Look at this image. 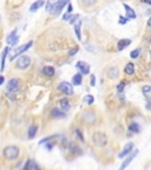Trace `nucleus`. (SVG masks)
I'll return each mask as SVG.
<instances>
[{"instance_id":"nucleus-42","label":"nucleus","mask_w":151,"mask_h":170,"mask_svg":"<svg viewBox=\"0 0 151 170\" xmlns=\"http://www.w3.org/2000/svg\"><path fill=\"white\" fill-rule=\"evenodd\" d=\"M148 26H151V17H150L149 20H148Z\"/></svg>"},{"instance_id":"nucleus-6","label":"nucleus","mask_w":151,"mask_h":170,"mask_svg":"<svg viewBox=\"0 0 151 170\" xmlns=\"http://www.w3.org/2000/svg\"><path fill=\"white\" fill-rule=\"evenodd\" d=\"M76 67L79 70V72H80L82 75H89L90 73V70H91V67H90V65L87 64L86 62H83V60H79V62H77L76 63Z\"/></svg>"},{"instance_id":"nucleus-10","label":"nucleus","mask_w":151,"mask_h":170,"mask_svg":"<svg viewBox=\"0 0 151 170\" xmlns=\"http://www.w3.org/2000/svg\"><path fill=\"white\" fill-rule=\"evenodd\" d=\"M135 150V144L133 143H128L124 147V149L119 152V155H118V157L119 158H123V157H125V156H128V155H130V153L132 152Z\"/></svg>"},{"instance_id":"nucleus-34","label":"nucleus","mask_w":151,"mask_h":170,"mask_svg":"<svg viewBox=\"0 0 151 170\" xmlns=\"http://www.w3.org/2000/svg\"><path fill=\"white\" fill-rule=\"evenodd\" d=\"M128 18H126V17H122V15H121V17H119V24H121V25H125V24L126 22H128Z\"/></svg>"},{"instance_id":"nucleus-32","label":"nucleus","mask_w":151,"mask_h":170,"mask_svg":"<svg viewBox=\"0 0 151 170\" xmlns=\"http://www.w3.org/2000/svg\"><path fill=\"white\" fill-rule=\"evenodd\" d=\"M139 53H140V48H136V50H132L131 53H130V57L132 59H136L139 57Z\"/></svg>"},{"instance_id":"nucleus-11","label":"nucleus","mask_w":151,"mask_h":170,"mask_svg":"<svg viewBox=\"0 0 151 170\" xmlns=\"http://www.w3.org/2000/svg\"><path fill=\"white\" fill-rule=\"evenodd\" d=\"M123 6H124V9H125L126 18H128L129 20H133V19L137 18V14H136V12H135V10L132 9V7H130L129 5H126V4H124Z\"/></svg>"},{"instance_id":"nucleus-39","label":"nucleus","mask_w":151,"mask_h":170,"mask_svg":"<svg viewBox=\"0 0 151 170\" xmlns=\"http://www.w3.org/2000/svg\"><path fill=\"white\" fill-rule=\"evenodd\" d=\"M4 82H5L4 76H0V85H3V84H4Z\"/></svg>"},{"instance_id":"nucleus-33","label":"nucleus","mask_w":151,"mask_h":170,"mask_svg":"<svg viewBox=\"0 0 151 170\" xmlns=\"http://www.w3.org/2000/svg\"><path fill=\"white\" fill-rule=\"evenodd\" d=\"M125 84H126L125 82H121V83H119V84L117 85V91H118L119 93L124 91V89H125Z\"/></svg>"},{"instance_id":"nucleus-17","label":"nucleus","mask_w":151,"mask_h":170,"mask_svg":"<svg viewBox=\"0 0 151 170\" xmlns=\"http://www.w3.org/2000/svg\"><path fill=\"white\" fill-rule=\"evenodd\" d=\"M59 104H60V108H61V110L63 111H69L70 110V102H69V99L66 98V97H65V98H61L60 101H59Z\"/></svg>"},{"instance_id":"nucleus-18","label":"nucleus","mask_w":151,"mask_h":170,"mask_svg":"<svg viewBox=\"0 0 151 170\" xmlns=\"http://www.w3.org/2000/svg\"><path fill=\"white\" fill-rule=\"evenodd\" d=\"M75 33H76V36H77V39L80 42L82 40V34H80V28H82V21L80 20H78L76 24H75Z\"/></svg>"},{"instance_id":"nucleus-14","label":"nucleus","mask_w":151,"mask_h":170,"mask_svg":"<svg viewBox=\"0 0 151 170\" xmlns=\"http://www.w3.org/2000/svg\"><path fill=\"white\" fill-rule=\"evenodd\" d=\"M132 43V40L131 39H126V38H123V39H121L118 42V44H117V47H118V50L119 51H122V50H124V48H126L130 44Z\"/></svg>"},{"instance_id":"nucleus-7","label":"nucleus","mask_w":151,"mask_h":170,"mask_svg":"<svg viewBox=\"0 0 151 170\" xmlns=\"http://www.w3.org/2000/svg\"><path fill=\"white\" fill-rule=\"evenodd\" d=\"M137 155H138V150H133V151L130 153V155H129L128 157H126V158L123 161V163L121 164V167H119V169H118V170H125V168L131 163V162L135 159V157H136Z\"/></svg>"},{"instance_id":"nucleus-28","label":"nucleus","mask_w":151,"mask_h":170,"mask_svg":"<svg viewBox=\"0 0 151 170\" xmlns=\"http://www.w3.org/2000/svg\"><path fill=\"white\" fill-rule=\"evenodd\" d=\"M34 163L36 162L33 159H27V162L24 165V169L22 170H33V167H34Z\"/></svg>"},{"instance_id":"nucleus-38","label":"nucleus","mask_w":151,"mask_h":170,"mask_svg":"<svg viewBox=\"0 0 151 170\" xmlns=\"http://www.w3.org/2000/svg\"><path fill=\"white\" fill-rule=\"evenodd\" d=\"M69 19H70V14L65 13L64 15H63V20H64V21H66V20H69Z\"/></svg>"},{"instance_id":"nucleus-9","label":"nucleus","mask_w":151,"mask_h":170,"mask_svg":"<svg viewBox=\"0 0 151 170\" xmlns=\"http://www.w3.org/2000/svg\"><path fill=\"white\" fill-rule=\"evenodd\" d=\"M82 119L85 120L86 123H94V120H96V113H94L93 111H90V110H86L82 113Z\"/></svg>"},{"instance_id":"nucleus-29","label":"nucleus","mask_w":151,"mask_h":170,"mask_svg":"<svg viewBox=\"0 0 151 170\" xmlns=\"http://www.w3.org/2000/svg\"><path fill=\"white\" fill-rule=\"evenodd\" d=\"M84 103L85 104H87V105H92L93 103H94V97L92 96V95H86L85 97H84Z\"/></svg>"},{"instance_id":"nucleus-35","label":"nucleus","mask_w":151,"mask_h":170,"mask_svg":"<svg viewBox=\"0 0 151 170\" xmlns=\"http://www.w3.org/2000/svg\"><path fill=\"white\" fill-rule=\"evenodd\" d=\"M72 11H73L72 4H71V3H69V4H67V10H66V13H67V14H71V13H72Z\"/></svg>"},{"instance_id":"nucleus-19","label":"nucleus","mask_w":151,"mask_h":170,"mask_svg":"<svg viewBox=\"0 0 151 170\" xmlns=\"http://www.w3.org/2000/svg\"><path fill=\"white\" fill-rule=\"evenodd\" d=\"M82 82H83V75L80 73V72H79V73H76L72 77V85L78 86V85L82 84Z\"/></svg>"},{"instance_id":"nucleus-25","label":"nucleus","mask_w":151,"mask_h":170,"mask_svg":"<svg viewBox=\"0 0 151 170\" xmlns=\"http://www.w3.org/2000/svg\"><path fill=\"white\" fill-rule=\"evenodd\" d=\"M57 1H58V0H47L46 6H45L46 11H47V12H52L53 7H54V5H55V4H57Z\"/></svg>"},{"instance_id":"nucleus-41","label":"nucleus","mask_w":151,"mask_h":170,"mask_svg":"<svg viewBox=\"0 0 151 170\" xmlns=\"http://www.w3.org/2000/svg\"><path fill=\"white\" fill-rule=\"evenodd\" d=\"M142 3L148 4V5H151V0H142Z\"/></svg>"},{"instance_id":"nucleus-2","label":"nucleus","mask_w":151,"mask_h":170,"mask_svg":"<svg viewBox=\"0 0 151 170\" xmlns=\"http://www.w3.org/2000/svg\"><path fill=\"white\" fill-rule=\"evenodd\" d=\"M92 141L93 143L97 145V147L99 148H103V147H105V145L107 144V137L104 132H102V131H97V132H94L92 135Z\"/></svg>"},{"instance_id":"nucleus-30","label":"nucleus","mask_w":151,"mask_h":170,"mask_svg":"<svg viewBox=\"0 0 151 170\" xmlns=\"http://www.w3.org/2000/svg\"><path fill=\"white\" fill-rule=\"evenodd\" d=\"M78 51H79V46H73V47H71L69 50L67 54H69V57H73L75 54L78 53Z\"/></svg>"},{"instance_id":"nucleus-23","label":"nucleus","mask_w":151,"mask_h":170,"mask_svg":"<svg viewBox=\"0 0 151 170\" xmlns=\"http://www.w3.org/2000/svg\"><path fill=\"white\" fill-rule=\"evenodd\" d=\"M10 51V47H5V50L3 51V56H1V66H0V71H4L5 69V62H6V57H7V53Z\"/></svg>"},{"instance_id":"nucleus-5","label":"nucleus","mask_w":151,"mask_h":170,"mask_svg":"<svg viewBox=\"0 0 151 170\" xmlns=\"http://www.w3.org/2000/svg\"><path fill=\"white\" fill-rule=\"evenodd\" d=\"M58 90L61 91L64 95L66 96H72L73 95V87H72V84H70L67 82H61L59 85H58Z\"/></svg>"},{"instance_id":"nucleus-21","label":"nucleus","mask_w":151,"mask_h":170,"mask_svg":"<svg viewBox=\"0 0 151 170\" xmlns=\"http://www.w3.org/2000/svg\"><path fill=\"white\" fill-rule=\"evenodd\" d=\"M54 67L53 66H50V65H47V66H44L43 69V73L47 77H53L54 76Z\"/></svg>"},{"instance_id":"nucleus-40","label":"nucleus","mask_w":151,"mask_h":170,"mask_svg":"<svg viewBox=\"0 0 151 170\" xmlns=\"http://www.w3.org/2000/svg\"><path fill=\"white\" fill-rule=\"evenodd\" d=\"M146 109H149V110L151 109V101H149V99H148V103H146Z\"/></svg>"},{"instance_id":"nucleus-22","label":"nucleus","mask_w":151,"mask_h":170,"mask_svg":"<svg viewBox=\"0 0 151 170\" xmlns=\"http://www.w3.org/2000/svg\"><path fill=\"white\" fill-rule=\"evenodd\" d=\"M142 91H143V95L146 99L151 101V85H144L142 87Z\"/></svg>"},{"instance_id":"nucleus-8","label":"nucleus","mask_w":151,"mask_h":170,"mask_svg":"<svg viewBox=\"0 0 151 170\" xmlns=\"http://www.w3.org/2000/svg\"><path fill=\"white\" fill-rule=\"evenodd\" d=\"M32 45H33V42H32V40H30V42H28V43H26L25 45H22V46L18 47L17 50L14 51V53H13V56H12V59L17 58L18 56H21V54H24V52H25V51H27L28 48H30L31 46H32Z\"/></svg>"},{"instance_id":"nucleus-27","label":"nucleus","mask_w":151,"mask_h":170,"mask_svg":"<svg viewBox=\"0 0 151 170\" xmlns=\"http://www.w3.org/2000/svg\"><path fill=\"white\" fill-rule=\"evenodd\" d=\"M129 130H130L131 132L138 134V132H139V125H138V123H136V122H132V123L129 125Z\"/></svg>"},{"instance_id":"nucleus-4","label":"nucleus","mask_w":151,"mask_h":170,"mask_svg":"<svg viewBox=\"0 0 151 170\" xmlns=\"http://www.w3.org/2000/svg\"><path fill=\"white\" fill-rule=\"evenodd\" d=\"M7 91L9 92H12V93H15L20 90V80L18 78H12L7 82Z\"/></svg>"},{"instance_id":"nucleus-3","label":"nucleus","mask_w":151,"mask_h":170,"mask_svg":"<svg viewBox=\"0 0 151 170\" xmlns=\"http://www.w3.org/2000/svg\"><path fill=\"white\" fill-rule=\"evenodd\" d=\"M30 65H31V58L26 54H21L17 60V64H15V66L19 70H26Z\"/></svg>"},{"instance_id":"nucleus-44","label":"nucleus","mask_w":151,"mask_h":170,"mask_svg":"<svg viewBox=\"0 0 151 170\" xmlns=\"http://www.w3.org/2000/svg\"><path fill=\"white\" fill-rule=\"evenodd\" d=\"M150 42H151V38H150Z\"/></svg>"},{"instance_id":"nucleus-12","label":"nucleus","mask_w":151,"mask_h":170,"mask_svg":"<svg viewBox=\"0 0 151 170\" xmlns=\"http://www.w3.org/2000/svg\"><path fill=\"white\" fill-rule=\"evenodd\" d=\"M106 73H107L109 78H111V79H116V78H118V76H119V70H118L117 66H111V67L107 69Z\"/></svg>"},{"instance_id":"nucleus-13","label":"nucleus","mask_w":151,"mask_h":170,"mask_svg":"<svg viewBox=\"0 0 151 170\" xmlns=\"http://www.w3.org/2000/svg\"><path fill=\"white\" fill-rule=\"evenodd\" d=\"M19 42V37L17 36V30H14L12 33L7 37V43L11 44V45H17V43Z\"/></svg>"},{"instance_id":"nucleus-37","label":"nucleus","mask_w":151,"mask_h":170,"mask_svg":"<svg viewBox=\"0 0 151 170\" xmlns=\"http://www.w3.org/2000/svg\"><path fill=\"white\" fill-rule=\"evenodd\" d=\"M76 134H77V136L79 137V138H80V141H83V135H82V131L79 130V129H77V130H76Z\"/></svg>"},{"instance_id":"nucleus-36","label":"nucleus","mask_w":151,"mask_h":170,"mask_svg":"<svg viewBox=\"0 0 151 170\" xmlns=\"http://www.w3.org/2000/svg\"><path fill=\"white\" fill-rule=\"evenodd\" d=\"M90 84H91V86H94V85H96V77H94V75H91Z\"/></svg>"},{"instance_id":"nucleus-31","label":"nucleus","mask_w":151,"mask_h":170,"mask_svg":"<svg viewBox=\"0 0 151 170\" xmlns=\"http://www.w3.org/2000/svg\"><path fill=\"white\" fill-rule=\"evenodd\" d=\"M79 20V14H75V15H70V19H69V22L71 25H75V24Z\"/></svg>"},{"instance_id":"nucleus-15","label":"nucleus","mask_w":151,"mask_h":170,"mask_svg":"<svg viewBox=\"0 0 151 170\" xmlns=\"http://www.w3.org/2000/svg\"><path fill=\"white\" fill-rule=\"evenodd\" d=\"M45 5V0H37V1H34L32 5H31V7H30V11L31 12H36V11H38L40 7H43Z\"/></svg>"},{"instance_id":"nucleus-20","label":"nucleus","mask_w":151,"mask_h":170,"mask_svg":"<svg viewBox=\"0 0 151 170\" xmlns=\"http://www.w3.org/2000/svg\"><path fill=\"white\" fill-rule=\"evenodd\" d=\"M124 72H125V75L132 76L135 73V64L133 63H128V64H126V66H125V69H124Z\"/></svg>"},{"instance_id":"nucleus-16","label":"nucleus","mask_w":151,"mask_h":170,"mask_svg":"<svg viewBox=\"0 0 151 170\" xmlns=\"http://www.w3.org/2000/svg\"><path fill=\"white\" fill-rule=\"evenodd\" d=\"M51 116L54 118H64L66 116V113H65V111H61L57 108H54L51 110Z\"/></svg>"},{"instance_id":"nucleus-26","label":"nucleus","mask_w":151,"mask_h":170,"mask_svg":"<svg viewBox=\"0 0 151 170\" xmlns=\"http://www.w3.org/2000/svg\"><path fill=\"white\" fill-rule=\"evenodd\" d=\"M97 3V0H82V5L86 9H90V7L94 6Z\"/></svg>"},{"instance_id":"nucleus-1","label":"nucleus","mask_w":151,"mask_h":170,"mask_svg":"<svg viewBox=\"0 0 151 170\" xmlns=\"http://www.w3.org/2000/svg\"><path fill=\"white\" fill-rule=\"evenodd\" d=\"M4 157L9 161H12V159H15L18 158L19 153H20V150L18 147H15V145H9V147H6L4 149Z\"/></svg>"},{"instance_id":"nucleus-24","label":"nucleus","mask_w":151,"mask_h":170,"mask_svg":"<svg viewBox=\"0 0 151 170\" xmlns=\"http://www.w3.org/2000/svg\"><path fill=\"white\" fill-rule=\"evenodd\" d=\"M37 131H38V126L37 125H31L30 128H28V131H27V136H28V138H33V137L36 136V134H37Z\"/></svg>"},{"instance_id":"nucleus-43","label":"nucleus","mask_w":151,"mask_h":170,"mask_svg":"<svg viewBox=\"0 0 151 170\" xmlns=\"http://www.w3.org/2000/svg\"><path fill=\"white\" fill-rule=\"evenodd\" d=\"M150 57H151V52H150Z\"/></svg>"}]
</instances>
